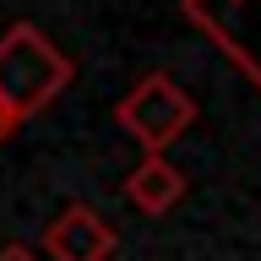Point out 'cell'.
<instances>
[{
    "label": "cell",
    "instance_id": "obj_1",
    "mask_svg": "<svg viewBox=\"0 0 261 261\" xmlns=\"http://www.w3.org/2000/svg\"><path fill=\"white\" fill-rule=\"evenodd\" d=\"M71 76H76V65L65 60L33 22H11L0 33V103L16 120L49 109L71 87Z\"/></svg>",
    "mask_w": 261,
    "mask_h": 261
},
{
    "label": "cell",
    "instance_id": "obj_2",
    "mask_svg": "<svg viewBox=\"0 0 261 261\" xmlns=\"http://www.w3.org/2000/svg\"><path fill=\"white\" fill-rule=\"evenodd\" d=\"M114 120H120V130H125L130 142L142 147V158H163V152L191 130L196 103H191V93H185L174 76L147 71V76L114 103Z\"/></svg>",
    "mask_w": 261,
    "mask_h": 261
},
{
    "label": "cell",
    "instance_id": "obj_3",
    "mask_svg": "<svg viewBox=\"0 0 261 261\" xmlns=\"http://www.w3.org/2000/svg\"><path fill=\"white\" fill-rule=\"evenodd\" d=\"M38 245H44V261H109L114 250H120V234H114L87 201H71V207L44 228Z\"/></svg>",
    "mask_w": 261,
    "mask_h": 261
},
{
    "label": "cell",
    "instance_id": "obj_4",
    "mask_svg": "<svg viewBox=\"0 0 261 261\" xmlns=\"http://www.w3.org/2000/svg\"><path fill=\"white\" fill-rule=\"evenodd\" d=\"M179 196H185V174L169 158H142L125 174V201L147 218H163L169 207H179Z\"/></svg>",
    "mask_w": 261,
    "mask_h": 261
},
{
    "label": "cell",
    "instance_id": "obj_5",
    "mask_svg": "<svg viewBox=\"0 0 261 261\" xmlns=\"http://www.w3.org/2000/svg\"><path fill=\"white\" fill-rule=\"evenodd\" d=\"M16 125H22V120H16V114L6 109V103H0V147H6V142L16 136Z\"/></svg>",
    "mask_w": 261,
    "mask_h": 261
},
{
    "label": "cell",
    "instance_id": "obj_6",
    "mask_svg": "<svg viewBox=\"0 0 261 261\" xmlns=\"http://www.w3.org/2000/svg\"><path fill=\"white\" fill-rule=\"evenodd\" d=\"M0 261H44V256H38V250H28V245H6V250H0Z\"/></svg>",
    "mask_w": 261,
    "mask_h": 261
}]
</instances>
